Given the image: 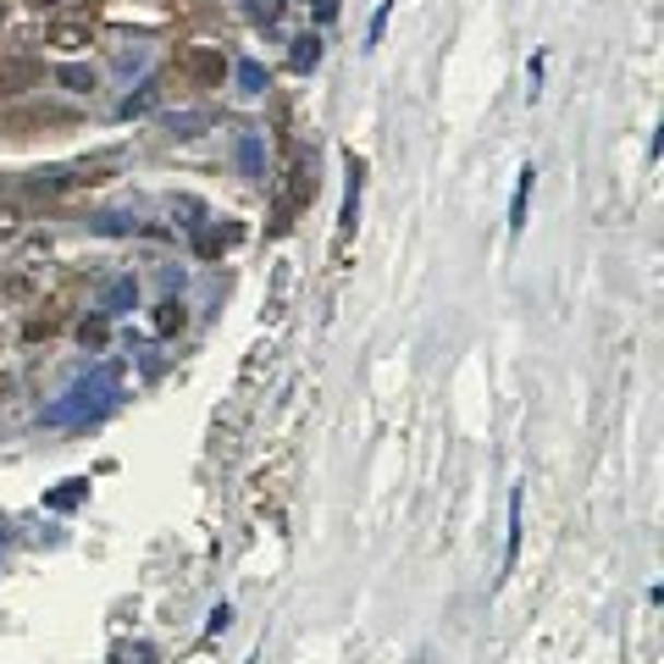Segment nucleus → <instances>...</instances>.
Wrapping results in <instances>:
<instances>
[{"instance_id": "obj_18", "label": "nucleus", "mask_w": 664, "mask_h": 664, "mask_svg": "<svg viewBox=\"0 0 664 664\" xmlns=\"http://www.w3.org/2000/svg\"><path fill=\"white\" fill-rule=\"evenodd\" d=\"M34 7H61V0H34Z\"/></svg>"}, {"instance_id": "obj_3", "label": "nucleus", "mask_w": 664, "mask_h": 664, "mask_svg": "<svg viewBox=\"0 0 664 664\" xmlns=\"http://www.w3.org/2000/svg\"><path fill=\"white\" fill-rule=\"evenodd\" d=\"M178 67H183L189 83H222V78H227V56H222L216 45H189Z\"/></svg>"}, {"instance_id": "obj_8", "label": "nucleus", "mask_w": 664, "mask_h": 664, "mask_svg": "<svg viewBox=\"0 0 664 664\" xmlns=\"http://www.w3.org/2000/svg\"><path fill=\"white\" fill-rule=\"evenodd\" d=\"M23 83H34V61H7V67H0V90H7V95H17Z\"/></svg>"}, {"instance_id": "obj_7", "label": "nucleus", "mask_w": 664, "mask_h": 664, "mask_svg": "<svg viewBox=\"0 0 664 664\" xmlns=\"http://www.w3.org/2000/svg\"><path fill=\"white\" fill-rule=\"evenodd\" d=\"M50 45H61V50H83V45H90V23H56V28H50Z\"/></svg>"}, {"instance_id": "obj_14", "label": "nucleus", "mask_w": 664, "mask_h": 664, "mask_svg": "<svg viewBox=\"0 0 664 664\" xmlns=\"http://www.w3.org/2000/svg\"><path fill=\"white\" fill-rule=\"evenodd\" d=\"M194 249H200V256H222V249H227V233H216V227H211V233H200V238H194Z\"/></svg>"}, {"instance_id": "obj_11", "label": "nucleus", "mask_w": 664, "mask_h": 664, "mask_svg": "<svg viewBox=\"0 0 664 664\" xmlns=\"http://www.w3.org/2000/svg\"><path fill=\"white\" fill-rule=\"evenodd\" d=\"M238 83H244V95H261L266 67H261V61H238Z\"/></svg>"}, {"instance_id": "obj_16", "label": "nucleus", "mask_w": 664, "mask_h": 664, "mask_svg": "<svg viewBox=\"0 0 664 664\" xmlns=\"http://www.w3.org/2000/svg\"><path fill=\"white\" fill-rule=\"evenodd\" d=\"M83 344H106V316H95V321H83Z\"/></svg>"}, {"instance_id": "obj_6", "label": "nucleus", "mask_w": 664, "mask_h": 664, "mask_svg": "<svg viewBox=\"0 0 664 664\" xmlns=\"http://www.w3.org/2000/svg\"><path fill=\"white\" fill-rule=\"evenodd\" d=\"M133 299H139V288H133V277H117V283L106 288V299H100V310H106V316H122V310H128Z\"/></svg>"}, {"instance_id": "obj_10", "label": "nucleus", "mask_w": 664, "mask_h": 664, "mask_svg": "<svg viewBox=\"0 0 664 664\" xmlns=\"http://www.w3.org/2000/svg\"><path fill=\"white\" fill-rule=\"evenodd\" d=\"M321 61V39L316 34H305V39H294V67L305 72V67H316Z\"/></svg>"}, {"instance_id": "obj_4", "label": "nucleus", "mask_w": 664, "mask_h": 664, "mask_svg": "<svg viewBox=\"0 0 664 664\" xmlns=\"http://www.w3.org/2000/svg\"><path fill=\"white\" fill-rule=\"evenodd\" d=\"M183 327H189L183 299H166V305H155V332H161V339H173V332H183Z\"/></svg>"}, {"instance_id": "obj_2", "label": "nucleus", "mask_w": 664, "mask_h": 664, "mask_svg": "<svg viewBox=\"0 0 664 664\" xmlns=\"http://www.w3.org/2000/svg\"><path fill=\"white\" fill-rule=\"evenodd\" d=\"M39 256H45V249H39ZM39 256H28V261H17L7 277H0V294H7V299H17V305H28L39 288H45V277H50V266L39 261Z\"/></svg>"}, {"instance_id": "obj_13", "label": "nucleus", "mask_w": 664, "mask_h": 664, "mask_svg": "<svg viewBox=\"0 0 664 664\" xmlns=\"http://www.w3.org/2000/svg\"><path fill=\"white\" fill-rule=\"evenodd\" d=\"M56 78L67 83V90H78V95H83V90H95V72H90V67H61Z\"/></svg>"}, {"instance_id": "obj_5", "label": "nucleus", "mask_w": 664, "mask_h": 664, "mask_svg": "<svg viewBox=\"0 0 664 664\" xmlns=\"http://www.w3.org/2000/svg\"><path fill=\"white\" fill-rule=\"evenodd\" d=\"M532 166H521V178H515V200H510V233H521L526 227V200H532Z\"/></svg>"}, {"instance_id": "obj_12", "label": "nucleus", "mask_w": 664, "mask_h": 664, "mask_svg": "<svg viewBox=\"0 0 664 664\" xmlns=\"http://www.w3.org/2000/svg\"><path fill=\"white\" fill-rule=\"evenodd\" d=\"M515 548H521V487L510 493V554H505V565H515Z\"/></svg>"}, {"instance_id": "obj_15", "label": "nucleus", "mask_w": 664, "mask_h": 664, "mask_svg": "<svg viewBox=\"0 0 664 664\" xmlns=\"http://www.w3.org/2000/svg\"><path fill=\"white\" fill-rule=\"evenodd\" d=\"M83 487H90V482H67V487L50 498V510H67V505H78V498H83Z\"/></svg>"}, {"instance_id": "obj_9", "label": "nucleus", "mask_w": 664, "mask_h": 664, "mask_svg": "<svg viewBox=\"0 0 664 664\" xmlns=\"http://www.w3.org/2000/svg\"><path fill=\"white\" fill-rule=\"evenodd\" d=\"M238 166H244V178H261V139L256 133L238 139Z\"/></svg>"}, {"instance_id": "obj_17", "label": "nucleus", "mask_w": 664, "mask_h": 664, "mask_svg": "<svg viewBox=\"0 0 664 664\" xmlns=\"http://www.w3.org/2000/svg\"><path fill=\"white\" fill-rule=\"evenodd\" d=\"M227 620H233V609H227V604H216V609H211V631H227Z\"/></svg>"}, {"instance_id": "obj_1", "label": "nucleus", "mask_w": 664, "mask_h": 664, "mask_svg": "<svg viewBox=\"0 0 664 664\" xmlns=\"http://www.w3.org/2000/svg\"><path fill=\"white\" fill-rule=\"evenodd\" d=\"M111 399H117V366H100L95 377L72 382V393H67L61 404H50V415H45V422H56V427H72V422H83V415H100Z\"/></svg>"}]
</instances>
